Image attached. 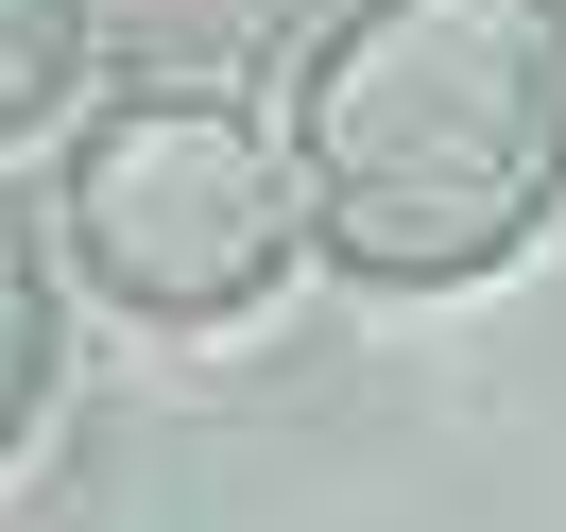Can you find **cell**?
Masks as SVG:
<instances>
[{
	"label": "cell",
	"instance_id": "obj_1",
	"mask_svg": "<svg viewBox=\"0 0 566 532\" xmlns=\"http://www.w3.org/2000/svg\"><path fill=\"white\" fill-rule=\"evenodd\" d=\"M292 207L378 292L497 275L566 207V0H344L292 86Z\"/></svg>",
	"mask_w": 566,
	"mask_h": 532
},
{
	"label": "cell",
	"instance_id": "obj_2",
	"mask_svg": "<svg viewBox=\"0 0 566 532\" xmlns=\"http://www.w3.org/2000/svg\"><path fill=\"white\" fill-rule=\"evenodd\" d=\"M310 207H292V138L223 86H120L70 138V258L138 326H223L292 275Z\"/></svg>",
	"mask_w": 566,
	"mask_h": 532
},
{
	"label": "cell",
	"instance_id": "obj_3",
	"mask_svg": "<svg viewBox=\"0 0 566 532\" xmlns=\"http://www.w3.org/2000/svg\"><path fill=\"white\" fill-rule=\"evenodd\" d=\"M70 70H86V0H0V155L70 104Z\"/></svg>",
	"mask_w": 566,
	"mask_h": 532
},
{
	"label": "cell",
	"instance_id": "obj_4",
	"mask_svg": "<svg viewBox=\"0 0 566 532\" xmlns=\"http://www.w3.org/2000/svg\"><path fill=\"white\" fill-rule=\"evenodd\" d=\"M52 395V275H35V223H18V189H0V447L35 429Z\"/></svg>",
	"mask_w": 566,
	"mask_h": 532
}]
</instances>
